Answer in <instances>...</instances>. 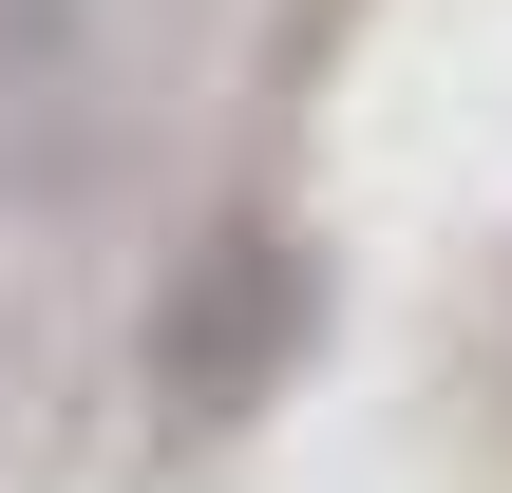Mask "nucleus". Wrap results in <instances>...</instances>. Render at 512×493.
<instances>
[{"label": "nucleus", "instance_id": "f257e3e1", "mask_svg": "<svg viewBox=\"0 0 512 493\" xmlns=\"http://www.w3.org/2000/svg\"><path fill=\"white\" fill-rule=\"evenodd\" d=\"M304 342H323V247L304 228H209L171 266V304H152V399L190 437H228V418H266L304 380Z\"/></svg>", "mask_w": 512, "mask_h": 493}, {"label": "nucleus", "instance_id": "f03ea898", "mask_svg": "<svg viewBox=\"0 0 512 493\" xmlns=\"http://www.w3.org/2000/svg\"><path fill=\"white\" fill-rule=\"evenodd\" d=\"M114 152V57H95V0H0V190L19 209H76Z\"/></svg>", "mask_w": 512, "mask_h": 493}]
</instances>
